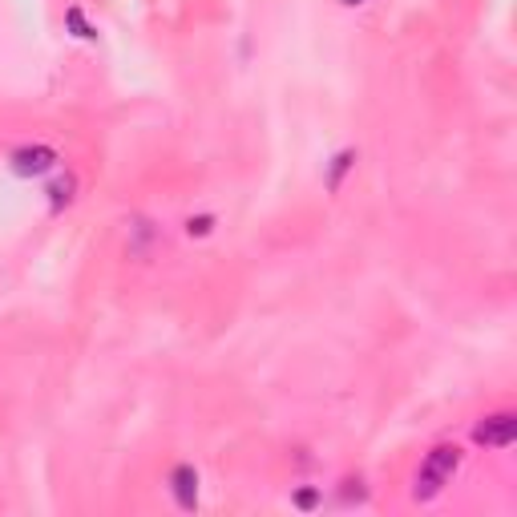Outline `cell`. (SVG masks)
Wrapping results in <instances>:
<instances>
[{"instance_id":"1","label":"cell","mask_w":517,"mask_h":517,"mask_svg":"<svg viewBox=\"0 0 517 517\" xmlns=\"http://www.w3.org/2000/svg\"><path fill=\"white\" fill-rule=\"evenodd\" d=\"M461 465H465L461 445H453V441L433 445V449L425 453L417 477H412V497H417V501H437V497L453 485V477L461 473Z\"/></svg>"},{"instance_id":"2","label":"cell","mask_w":517,"mask_h":517,"mask_svg":"<svg viewBox=\"0 0 517 517\" xmlns=\"http://www.w3.org/2000/svg\"><path fill=\"white\" fill-rule=\"evenodd\" d=\"M9 170L17 178H45V174H57L61 170V154L45 142H25L9 154Z\"/></svg>"},{"instance_id":"3","label":"cell","mask_w":517,"mask_h":517,"mask_svg":"<svg viewBox=\"0 0 517 517\" xmlns=\"http://www.w3.org/2000/svg\"><path fill=\"white\" fill-rule=\"evenodd\" d=\"M517 441V412H489L473 425V445L481 449H509Z\"/></svg>"},{"instance_id":"4","label":"cell","mask_w":517,"mask_h":517,"mask_svg":"<svg viewBox=\"0 0 517 517\" xmlns=\"http://www.w3.org/2000/svg\"><path fill=\"white\" fill-rule=\"evenodd\" d=\"M166 485H170V497H174V505L182 509V513H194L198 509V469L194 465H174L170 469V477H166Z\"/></svg>"},{"instance_id":"5","label":"cell","mask_w":517,"mask_h":517,"mask_svg":"<svg viewBox=\"0 0 517 517\" xmlns=\"http://www.w3.org/2000/svg\"><path fill=\"white\" fill-rule=\"evenodd\" d=\"M45 194H49V211H53V215H61L65 206H73V202H77V174H73V170L57 174V178L49 182V190H45Z\"/></svg>"},{"instance_id":"6","label":"cell","mask_w":517,"mask_h":517,"mask_svg":"<svg viewBox=\"0 0 517 517\" xmlns=\"http://www.w3.org/2000/svg\"><path fill=\"white\" fill-rule=\"evenodd\" d=\"M356 162H360V154L348 146V150H340V154H332V162H328V174H324V182H328V190L336 194L340 186H344V178L356 170Z\"/></svg>"},{"instance_id":"7","label":"cell","mask_w":517,"mask_h":517,"mask_svg":"<svg viewBox=\"0 0 517 517\" xmlns=\"http://www.w3.org/2000/svg\"><path fill=\"white\" fill-rule=\"evenodd\" d=\"M65 29H69L77 41H85V45H97V37H101V33H97V25L85 17V9H81V5H69V9H65Z\"/></svg>"},{"instance_id":"8","label":"cell","mask_w":517,"mask_h":517,"mask_svg":"<svg viewBox=\"0 0 517 517\" xmlns=\"http://www.w3.org/2000/svg\"><path fill=\"white\" fill-rule=\"evenodd\" d=\"M150 243H158V231L146 219H130V255L150 259Z\"/></svg>"},{"instance_id":"9","label":"cell","mask_w":517,"mask_h":517,"mask_svg":"<svg viewBox=\"0 0 517 517\" xmlns=\"http://www.w3.org/2000/svg\"><path fill=\"white\" fill-rule=\"evenodd\" d=\"M215 215H190L186 219V239H206V235H211L215 231Z\"/></svg>"},{"instance_id":"10","label":"cell","mask_w":517,"mask_h":517,"mask_svg":"<svg viewBox=\"0 0 517 517\" xmlns=\"http://www.w3.org/2000/svg\"><path fill=\"white\" fill-rule=\"evenodd\" d=\"M291 501H295V509H303V513H307V509H316V505L324 501V493H320V489H299Z\"/></svg>"},{"instance_id":"11","label":"cell","mask_w":517,"mask_h":517,"mask_svg":"<svg viewBox=\"0 0 517 517\" xmlns=\"http://www.w3.org/2000/svg\"><path fill=\"white\" fill-rule=\"evenodd\" d=\"M344 9H360V5H368V0H340Z\"/></svg>"}]
</instances>
